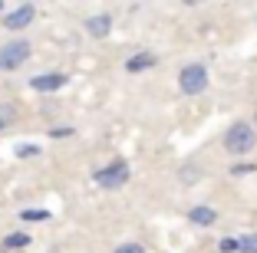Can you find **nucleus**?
Here are the masks:
<instances>
[{
    "label": "nucleus",
    "mask_w": 257,
    "mask_h": 253,
    "mask_svg": "<svg viewBox=\"0 0 257 253\" xmlns=\"http://www.w3.org/2000/svg\"><path fill=\"white\" fill-rule=\"evenodd\" d=\"M257 145V128L247 122H234V125L224 132V148L231 155H250Z\"/></svg>",
    "instance_id": "obj_1"
},
{
    "label": "nucleus",
    "mask_w": 257,
    "mask_h": 253,
    "mask_svg": "<svg viewBox=\"0 0 257 253\" xmlns=\"http://www.w3.org/2000/svg\"><path fill=\"white\" fill-rule=\"evenodd\" d=\"M178 86H182L185 96H198V92L208 89V69L201 63H188V66L178 73Z\"/></svg>",
    "instance_id": "obj_2"
},
{
    "label": "nucleus",
    "mask_w": 257,
    "mask_h": 253,
    "mask_svg": "<svg viewBox=\"0 0 257 253\" xmlns=\"http://www.w3.org/2000/svg\"><path fill=\"white\" fill-rule=\"evenodd\" d=\"M30 60V43L27 40H14V43L0 46V69H17Z\"/></svg>",
    "instance_id": "obj_3"
},
{
    "label": "nucleus",
    "mask_w": 257,
    "mask_h": 253,
    "mask_svg": "<svg viewBox=\"0 0 257 253\" xmlns=\"http://www.w3.org/2000/svg\"><path fill=\"white\" fill-rule=\"evenodd\" d=\"M128 181V164L125 161H112V164H106L102 171H96V184L99 187H122Z\"/></svg>",
    "instance_id": "obj_4"
},
{
    "label": "nucleus",
    "mask_w": 257,
    "mask_h": 253,
    "mask_svg": "<svg viewBox=\"0 0 257 253\" xmlns=\"http://www.w3.org/2000/svg\"><path fill=\"white\" fill-rule=\"evenodd\" d=\"M66 82H69L66 73H43V76H33L30 79V89L33 92H56V89H63Z\"/></svg>",
    "instance_id": "obj_5"
},
{
    "label": "nucleus",
    "mask_w": 257,
    "mask_h": 253,
    "mask_svg": "<svg viewBox=\"0 0 257 253\" xmlns=\"http://www.w3.org/2000/svg\"><path fill=\"white\" fill-rule=\"evenodd\" d=\"M33 17H37V7H33V4H23V7L10 10V14L4 17V27H7V30H23V27L33 23Z\"/></svg>",
    "instance_id": "obj_6"
},
{
    "label": "nucleus",
    "mask_w": 257,
    "mask_h": 253,
    "mask_svg": "<svg viewBox=\"0 0 257 253\" xmlns=\"http://www.w3.org/2000/svg\"><path fill=\"white\" fill-rule=\"evenodd\" d=\"M188 220H191V223H198V227H211V223L218 220V210L208 207V204H198V207H191V210H188Z\"/></svg>",
    "instance_id": "obj_7"
},
{
    "label": "nucleus",
    "mask_w": 257,
    "mask_h": 253,
    "mask_svg": "<svg viewBox=\"0 0 257 253\" xmlns=\"http://www.w3.org/2000/svg\"><path fill=\"white\" fill-rule=\"evenodd\" d=\"M86 30L92 33V37H109V33H112V17H106V14H99V17H89V20H86Z\"/></svg>",
    "instance_id": "obj_8"
},
{
    "label": "nucleus",
    "mask_w": 257,
    "mask_h": 253,
    "mask_svg": "<svg viewBox=\"0 0 257 253\" xmlns=\"http://www.w3.org/2000/svg\"><path fill=\"white\" fill-rule=\"evenodd\" d=\"M152 66H155V56H152V53H139V56L125 60V69H128V73H142V69H152Z\"/></svg>",
    "instance_id": "obj_9"
},
{
    "label": "nucleus",
    "mask_w": 257,
    "mask_h": 253,
    "mask_svg": "<svg viewBox=\"0 0 257 253\" xmlns=\"http://www.w3.org/2000/svg\"><path fill=\"white\" fill-rule=\"evenodd\" d=\"M27 243H30L27 233H10V237L4 240V246H10V250H20V246H27Z\"/></svg>",
    "instance_id": "obj_10"
},
{
    "label": "nucleus",
    "mask_w": 257,
    "mask_h": 253,
    "mask_svg": "<svg viewBox=\"0 0 257 253\" xmlns=\"http://www.w3.org/2000/svg\"><path fill=\"white\" fill-rule=\"evenodd\" d=\"M241 250H244V253H257V233H247V237H241Z\"/></svg>",
    "instance_id": "obj_11"
},
{
    "label": "nucleus",
    "mask_w": 257,
    "mask_h": 253,
    "mask_svg": "<svg viewBox=\"0 0 257 253\" xmlns=\"http://www.w3.org/2000/svg\"><path fill=\"white\" fill-rule=\"evenodd\" d=\"M40 155V145H17V158H33Z\"/></svg>",
    "instance_id": "obj_12"
},
{
    "label": "nucleus",
    "mask_w": 257,
    "mask_h": 253,
    "mask_svg": "<svg viewBox=\"0 0 257 253\" xmlns=\"http://www.w3.org/2000/svg\"><path fill=\"white\" fill-rule=\"evenodd\" d=\"M218 246H221V253H234V250H241V240H231V237H224Z\"/></svg>",
    "instance_id": "obj_13"
},
{
    "label": "nucleus",
    "mask_w": 257,
    "mask_h": 253,
    "mask_svg": "<svg viewBox=\"0 0 257 253\" xmlns=\"http://www.w3.org/2000/svg\"><path fill=\"white\" fill-rule=\"evenodd\" d=\"M115 253H145V246L142 243H122V246H115Z\"/></svg>",
    "instance_id": "obj_14"
},
{
    "label": "nucleus",
    "mask_w": 257,
    "mask_h": 253,
    "mask_svg": "<svg viewBox=\"0 0 257 253\" xmlns=\"http://www.w3.org/2000/svg\"><path fill=\"white\" fill-rule=\"evenodd\" d=\"M46 210H23V220H46Z\"/></svg>",
    "instance_id": "obj_15"
},
{
    "label": "nucleus",
    "mask_w": 257,
    "mask_h": 253,
    "mask_svg": "<svg viewBox=\"0 0 257 253\" xmlns=\"http://www.w3.org/2000/svg\"><path fill=\"white\" fill-rule=\"evenodd\" d=\"M182 178H185V184H195V178H198V168H185V171H182Z\"/></svg>",
    "instance_id": "obj_16"
},
{
    "label": "nucleus",
    "mask_w": 257,
    "mask_h": 253,
    "mask_svg": "<svg viewBox=\"0 0 257 253\" xmlns=\"http://www.w3.org/2000/svg\"><path fill=\"white\" fill-rule=\"evenodd\" d=\"M250 171H254V164H237L234 168V174H250Z\"/></svg>",
    "instance_id": "obj_17"
},
{
    "label": "nucleus",
    "mask_w": 257,
    "mask_h": 253,
    "mask_svg": "<svg viewBox=\"0 0 257 253\" xmlns=\"http://www.w3.org/2000/svg\"><path fill=\"white\" fill-rule=\"evenodd\" d=\"M50 135H53V138H66V135H69V128H53Z\"/></svg>",
    "instance_id": "obj_18"
},
{
    "label": "nucleus",
    "mask_w": 257,
    "mask_h": 253,
    "mask_svg": "<svg viewBox=\"0 0 257 253\" xmlns=\"http://www.w3.org/2000/svg\"><path fill=\"white\" fill-rule=\"evenodd\" d=\"M4 128H7V125H4V119H0V132H4Z\"/></svg>",
    "instance_id": "obj_19"
},
{
    "label": "nucleus",
    "mask_w": 257,
    "mask_h": 253,
    "mask_svg": "<svg viewBox=\"0 0 257 253\" xmlns=\"http://www.w3.org/2000/svg\"><path fill=\"white\" fill-rule=\"evenodd\" d=\"M254 128H257V115H254Z\"/></svg>",
    "instance_id": "obj_20"
},
{
    "label": "nucleus",
    "mask_w": 257,
    "mask_h": 253,
    "mask_svg": "<svg viewBox=\"0 0 257 253\" xmlns=\"http://www.w3.org/2000/svg\"><path fill=\"white\" fill-rule=\"evenodd\" d=\"M0 10H4V4H0Z\"/></svg>",
    "instance_id": "obj_21"
}]
</instances>
